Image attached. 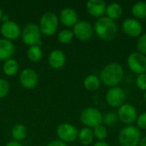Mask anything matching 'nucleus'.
I'll return each instance as SVG.
<instances>
[{"instance_id":"nucleus-21","label":"nucleus","mask_w":146,"mask_h":146,"mask_svg":"<svg viewBox=\"0 0 146 146\" xmlns=\"http://www.w3.org/2000/svg\"><path fill=\"white\" fill-rule=\"evenodd\" d=\"M19 70V63L15 59L10 58L4 61L3 64V74L7 76L15 75Z\"/></svg>"},{"instance_id":"nucleus-12","label":"nucleus","mask_w":146,"mask_h":146,"mask_svg":"<svg viewBox=\"0 0 146 146\" xmlns=\"http://www.w3.org/2000/svg\"><path fill=\"white\" fill-rule=\"evenodd\" d=\"M122 30L127 36L135 38L141 34L143 27L141 23L137 19L127 18L122 22Z\"/></svg>"},{"instance_id":"nucleus-1","label":"nucleus","mask_w":146,"mask_h":146,"mask_svg":"<svg viewBox=\"0 0 146 146\" xmlns=\"http://www.w3.org/2000/svg\"><path fill=\"white\" fill-rule=\"evenodd\" d=\"M124 70L122 67L116 62L109 63L100 73V80L108 86H117L123 79Z\"/></svg>"},{"instance_id":"nucleus-36","label":"nucleus","mask_w":146,"mask_h":146,"mask_svg":"<svg viewBox=\"0 0 146 146\" xmlns=\"http://www.w3.org/2000/svg\"><path fill=\"white\" fill-rule=\"evenodd\" d=\"M139 146H146V136L141 139L139 142Z\"/></svg>"},{"instance_id":"nucleus-16","label":"nucleus","mask_w":146,"mask_h":146,"mask_svg":"<svg viewBox=\"0 0 146 146\" xmlns=\"http://www.w3.org/2000/svg\"><path fill=\"white\" fill-rule=\"evenodd\" d=\"M59 21L65 27H74L78 22V15L71 8H65L59 14Z\"/></svg>"},{"instance_id":"nucleus-10","label":"nucleus","mask_w":146,"mask_h":146,"mask_svg":"<svg viewBox=\"0 0 146 146\" xmlns=\"http://www.w3.org/2000/svg\"><path fill=\"white\" fill-rule=\"evenodd\" d=\"M117 116L122 123L130 126L137 120L138 114L135 107L128 104H124L119 107Z\"/></svg>"},{"instance_id":"nucleus-30","label":"nucleus","mask_w":146,"mask_h":146,"mask_svg":"<svg viewBox=\"0 0 146 146\" xmlns=\"http://www.w3.org/2000/svg\"><path fill=\"white\" fill-rule=\"evenodd\" d=\"M137 49L139 53L146 55V33L142 34L137 42Z\"/></svg>"},{"instance_id":"nucleus-34","label":"nucleus","mask_w":146,"mask_h":146,"mask_svg":"<svg viewBox=\"0 0 146 146\" xmlns=\"http://www.w3.org/2000/svg\"><path fill=\"white\" fill-rule=\"evenodd\" d=\"M5 146H22V145L21 143L17 142V141L12 140V141H9Z\"/></svg>"},{"instance_id":"nucleus-5","label":"nucleus","mask_w":146,"mask_h":146,"mask_svg":"<svg viewBox=\"0 0 146 146\" xmlns=\"http://www.w3.org/2000/svg\"><path fill=\"white\" fill-rule=\"evenodd\" d=\"M21 39L27 45H40L41 44V32L38 25L34 23H28L21 31Z\"/></svg>"},{"instance_id":"nucleus-18","label":"nucleus","mask_w":146,"mask_h":146,"mask_svg":"<svg viewBox=\"0 0 146 146\" xmlns=\"http://www.w3.org/2000/svg\"><path fill=\"white\" fill-rule=\"evenodd\" d=\"M15 53L14 44L5 38H0V61L10 59Z\"/></svg>"},{"instance_id":"nucleus-24","label":"nucleus","mask_w":146,"mask_h":146,"mask_svg":"<svg viewBox=\"0 0 146 146\" xmlns=\"http://www.w3.org/2000/svg\"><path fill=\"white\" fill-rule=\"evenodd\" d=\"M132 14L137 19H145L146 18V3L138 2L135 3L132 7Z\"/></svg>"},{"instance_id":"nucleus-39","label":"nucleus","mask_w":146,"mask_h":146,"mask_svg":"<svg viewBox=\"0 0 146 146\" xmlns=\"http://www.w3.org/2000/svg\"><path fill=\"white\" fill-rule=\"evenodd\" d=\"M144 99H145V101L146 102V91L145 92V93H144Z\"/></svg>"},{"instance_id":"nucleus-32","label":"nucleus","mask_w":146,"mask_h":146,"mask_svg":"<svg viewBox=\"0 0 146 146\" xmlns=\"http://www.w3.org/2000/svg\"><path fill=\"white\" fill-rule=\"evenodd\" d=\"M136 121L139 129H146V112L139 115Z\"/></svg>"},{"instance_id":"nucleus-17","label":"nucleus","mask_w":146,"mask_h":146,"mask_svg":"<svg viewBox=\"0 0 146 146\" xmlns=\"http://www.w3.org/2000/svg\"><path fill=\"white\" fill-rule=\"evenodd\" d=\"M48 62L52 68H62L66 62V56L61 50H54L49 55Z\"/></svg>"},{"instance_id":"nucleus-13","label":"nucleus","mask_w":146,"mask_h":146,"mask_svg":"<svg viewBox=\"0 0 146 146\" xmlns=\"http://www.w3.org/2000/svg\"><path fill=\"white\" fill-rule=\"evenodd\" d=\"M19 80L21 86L26 89H33L38 85V76L33 69L25 68L20 74Z\"/></svg>"},{"instance_id":"nucleus-2","label":"nucleus","mask_w":146,"mask_h":146,"mask_svg":"<svg viewBox=\"0 0 146 146\" xmlns=\"http://www.w3.org/2000/svg\"><path fill=\"white\" fill-rule=\"evenodd\" d=\"M93 29L97 36L105 41L113 39L116 36L118 31L115 21L108 18L107 16L98 18L94 25Z\"/></svg>"},{"instance_id":"nucleus-19","label":"nucleus","mask_w":146,"mask_h":146,"mask_svg":"<svg viewBox=\"0 0 146 146\" xmlns=\"http://www.w3.org/2000/svg\"><path fill=\"white\" fill-rule=\"evenodd\" d=\"M84 87L89 91V92H95L97 91L101 85V80L100 79L95 75V74H90L88 76H86L83 82Z\"/></svg>"},{"instance_id":"nucleus-9","label":"nucleus","mask_w":146,"mask_h":146,"mask_svg":"<svg viewBox=\"0 0 146 146\" xmlns=\"http://www.w3.org/2000/svg\"><path fill=\"white\" fill-rule=\"evenodd\" d=\"M79 130L69 123H62L56 128V134L59 140L64 143L74 142L78 139Z\"/></svg>"},{"instance_id":"nucleus-26","label":"nucleus","mask_w":146,"mask_h":146,"mask_svg":"<svg viewBox=\"0 0 146 146\" xmlns=\"http://www.w3.org/2000/svg\"><path fill=\"white\" fill-rule=\"evenodd\" d=\"M74 33L69 29H63L60 31L57 34V40L61 44H68L72 41L74 38Z\"/></svg>"},{"instance_id":"nucleus-6","label":"nucleus","mask_w":146,"mask_h":146,"mask_svg":"<svg viewBox=\"0 0 146 146\" xmlns=\"http://www.w3.org/2000/svg\"><path fill=\"white\" fill-rule=\"evenodd\" d=\"M80 121L86 127H96L103 123L102 113L94 107H87L84 109L80 114Z\"/></svg>"},{"instance_id":"nucleus-37","label":"nucleus","mask_w":146,"mask_h":146,"mask_svg":"<svg viewBox=\"0 0 146 146\" xmlns=\"http://www.w3.org/2000/svg\"><path fill=\"white\" fill-rule=\"evenodd\" d=\"M9 21V16L3 14V17H2V21H3V23H4V22H7V21Z\"/></svg>"},{"instance_id":"nucleus-27","label":"nucleus","mask_w":146,"mask_h":146,"mask_svg":"<svg viewBox=\"0 0 146 146\" xmlns=\"http://www.w3.org/2000/svg\"><path fill=\"white\" fill-rule=\"evenodd\" d=\"M118 116L114 112H109L106 113L104 115H103V122L106 126H114L117 122Z\"/></svg>"},{"instance_id":"nucleus-35","label":"nucleus","mask_w":146,"mask_h":146,"mask_svg":"<svg viewBox=\"0 0 146 146\" xmlns=\"http://www.w3.org/2000/svg\"><path fill=\"white\" fill-rule=\"evenodd\" d=\"M93 146H110L108 143L104 142V141H99V142H97Z\"/></svg>"},{"instance_id":"nucleus-22","label":"nucleus","mask_w":146,"mask_h":146,"mask_svg":"<svg viewBox=\"0 0 146 146\" xmlns=\"http://www.w3.org/2000/svg\"><path fill=\"white\" fill-rule=\"evenodd\" d=\"M78 139L83 145H89L94 139L93 131L89 127H84L79 131Z\"/></svg>"},{"instance_id":"nucleus-11","label":"nucleus","mask_w":146,"mask_h":146,"mask_svg":"<svg viewBox=\"0 0 146 146\" xmlns=\"http://www.w3.org/2000/svg\"><path fill=\"white\" fill-rule=\"evenodd\" d=\"M94 29L92 26L86 21H78L73 27V33L74 35L82 41L89 40L93 35Z\"/></svg>"},{"instance_id":"nucleus-7","label":"nucleus","mask_w":146,"mask_h":146,"mask_svg":"<svg viewBox=\"0 0 146 146\" xmlns=\"http://www.w3.org/2000/svg\"><path fill=\"white\" fill-rule=\"evenodd\" d=\"M126 98L127 96L125 91L119 86L111 87L110 89L108 90L105 95V99L107 104L113 108L121 107L122 104H124Z\"/></svg>"},{"instance_id":"nucleus-8","label":"nucleus","mask_w":146,"mask_h":146,"mask_svg":"<svg viewBox=\"0 0 146 146\" xmlns=\"http://www.w3.org/2000/svg\"><path fill=\"white\" fill-rule=\"evenodd\" d=\"M127 65L131 71L137 74L146 73V56L137 52L131 53L127 57Z\"/></svg>"},{"instance_id":"nucleus-14","label":"nucleus","mask_w":146,"mask_h":146,"mask_svg":"<svg viewBox=\"0 0 146 146\" xmlns=\"http://www.w3.org/2000/svg\"><path fill=\"white\" fill-rule=\"evenodd\" d=\"M0 32L4 38L9 41L18 38L21 34V27H19V25L12 21L3 23L0 27Z\"/></svg>"},{"instance_id":"nucleus-38","label":"nucleus","mask_w":146,"mask_h":146,"mask_svg":"<svg viewBox=\"0 0 146 146\" xmlns=\"http://www.w3.org/2000/svg\"><path fill=\"white\" fill-rule=\"evenodd\" d=\"M3 12L2 9L0 8V21H2V17H3Z\"/></svg>"},{"instance_id":"nucleus-3","label":"nucleus","mask_w":146,"mask_h":146,"mask_svg":"<svg viewBox=\"0 0 146 146\" xmlns=\"http://www.w3.org/2000/svg\"><path fill=\"white\" fill-rule=\"evenodd\" d=\"M118 139L121 146H138L141 140V132L138 127L127 126L120 131Z\"/></svg>"},{"instance_id":"nucleus-33","label":"nucleus","mask_w":146,"mask_h":146,"mask_svg":"<svg viewBox=\"0 0 146 146\" xmlns=\"http://www.w3.org/2000/svg\"><path fill=\"white\" fill-rule=\"evenodd\" d=\"M46 146H68L66 145V143L61 141V140H53V141H50L48 145Z\"/></svg>"},{"instance_id":"nucleus-20","label":"nucleus","mask_w":146,"mask_h":146,"mask_svg":"<svg viewBox=\"0 0 146 146\" xmlns=\"http://www.w3.org/2000/svg\"><path fill=\"white\" fill-rule=\"evenodd\" d=\"M122 7L118 3H111L106 8V15L107 17L115 21L120 18L122 15Z\"/></svg>"},{"instance_id":"nucleus-31","label":"nucleus","mask_w":146,"mask_h":146,"mask_svg":"<svg viewBox=\"0 0 146 146\" xmlns=\"http://www.w3.org/2000/svg\"><path fill=\"white\" fill-rule=\"evenodd\" d=\"M136 85L141 91H146V73L139 74L136 79Z\"/></svg>"},{"instance_id":"nucleus-23","label":"nucleus","mask_w":146,"mask_h":146,"mask_svg":"<svg viewBox=\"0 0 146 146\" xmlns=\"http://www.w3.org/2000/svg\"><path fill=\"white\" fill-rule=\"evenodd\" d=\"M27 134V127L22 124H16L11 130V135L15 141H21L26 139Z\"/></svg>"},{"instance_id":"nucleus-15","label":"nucleus","mask_w":146,"mask_h":146,"mask_svg":"<svg viewBox=\"0 0 146 146\" xmlns=\"http://www.w3.org/2000/svg\"><path fill=\"white\" fill-rule=\"evenodd\" d=\"M106 8L107 5L103 0H89L86 3L87 12L94 17H103L106 13Z\"/></svg>"},{"instance_id":"nucleus-28","label":"nucleus","mask_w":146,"mask_h":146,"mask_svg":"<svg viewBox=\"0 0 146 146\" xmlns=\"http://www.w3.org/2000/svg\"><path fill=\"white\" fill-rule=\"evenodd\" d=\"M92 131H93L94 137H96L99 140L104 139L107 137V134H108L106 127L104 126H103V125H99V126L94 127Z\"/></svg>"},{"instance_id":"nucleus-29","label":"nucleus","mask_w":146,"mask_h":146,"mask_svg":"<svg viewBox=\"0 0 146 146\" xmlns=\"http://www.w3.org/2000/svg\"><path fill=\"white\" fill-rule=\"evenodd\" d=\"M9 92V82L3 79L0 78V98H5Z\"/></svg>"},{"instance_id":"nucleus-4","label":"nucleus","mask_w":146,"mask_h":146,"mask_svg":"<svg viewBox=\"0 0 146 146\" xmlns=\"http://www.w3.org/2000/svg\"><path fill=\"white\" fill-rule=\"evenodd\" d=\"M58 17L51 11H47L40 18L39 21V30L41 33L45 36H52L56 32L58 27Z\"/></svg>"},{"instance_id":"nucleus-25","label":"nucleus","mask_w":146,"mask_h":146,"mask_svg":"<svg viewBox=\"0 0 146 146\" xmlns=\"http://www.w3.org/2000/svg\"><path fill=\"white\" fill-rule=\"evenodd\" d=\"M42 55H43V52H42V50L40 48V45L30 46L27 50V58L33 62H38L41 59Z\"/></svg>"}]
</instances>
